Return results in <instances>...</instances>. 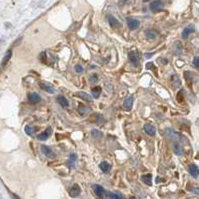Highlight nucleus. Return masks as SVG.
Listing matches in <instances>:
<instances>
[{"mask_svg":"<svg viewBox=\"0 0 199 199\" xmlns=\"http://www.w3.org/2000/svg\"><path fill=\"white\" fill-rule=\"evenodd\" d=\"M40 88H41L42 90L46 91V92L48 93H55V88L53 85H51L49 83H46V82H42L40 83Z\"/></svg>","mask_w":199,"mask_h":199,"instance_id":"7","label":"nucleus"},{"mask_svg":"<svg viewBox=\"0 0 199 199\" xmlns=\"http://www.w3.org/2000/svg\"><path fill=\"white\" fill-rule=\"evenodd\" d=\"M105 195L107 198H112V199H122L123 198V195L122 194H120V193H115V192H107Z\"/></svg>","mask_w":199,"mask_h":199,"instance_id":"22","label":"nucleus"},{"mask_svg":"<svg viewBox=\"0 0 199 199\" xmlns=\"http://www.w3.org/2000/svg\"><path fill=\"white\" fill-rule=\"evenodd\" d=\"M171 80H172V84H174V83H176V85H175V87H178V86H180L181 82H180V80H179V78H178L176 75H174V76H172V77H171Z\"/></svg>","mask_w":199,"mask_h":199,"instance_id":"31","label":"nucleus"},{"mask_svg":"<svg viewBox=\"0 0 199 199\" xmlns=\"http://www.w3.org/2000/svg\"><path fill=\"white\" fill-rule=\"evenodd\" d=\"M81 192V188L78 184H73L69 190V195L71 197H77Z\"/></svg>","mask_w":199,"mask_h":199,"instance_id":"6","label":"nucleus"},{"mask_svg":"<svg viewBox=\"0 0 199 199\" xmlns=\"http://www.w3.org/2000/svg\"><path fill=\"white\" fill-rule=\"evenodd\" d=\"M102 132H100L99 130H96V129H92L91 130V136L93 137V138H100V137H102Z\"/></svg>","mask_w":199,"mask_h":199,"instance_id":"29","label":"nucleus"},{"mask_svg":"<svg viewBox=\"0 0 199 199\" xmlns=\"http://www.w3.org/2000/svg\"><path fill=\"white\" fill-rule=\"evenodd\" d=\"M193 192H195V194H199V189H192Z\"/></svg>","mask_w":199,"mask_h":199,"instance_id":"35","label":"nucleus"},{"mask_svg":"<svg viewBox=\"0 0 199 199\" xmlns=\"http://www.w3.org/2000/svg\"><path fill=\"white\" fill-rule=\"evenodd\" d=\"M127 25H128L129 29L134 30L139 27L140 22H139V20L134 19V18H127Z\"/></svg>","mask_w":199,"mask_h":199,"instance_id":"4","label":"nucleus"},{"mask_svg":"<svg viewBox=\"0 0 199 199\" xmlns=\"http://www.w3.org/2000/svg\"><path fill=\"white\" fill-rule=\"evenodd\" d=\"M107 20H108V23L112 28H119L121 26V23L115 17L112 16V15H109V16L107 17Z\"/></svg>","mask_w":199,"mask_h":199,"instance_id":"8","label":"nucleus"},{"mask_svg":"<svg viewBox=\"0 0 199 199\" xmlns=\"http://www.w3.org/2000/svg\"><path fill=\"white\" fill-rule=\"evenodd\" d=\"M193 31H194V26H193V25H189L188 27L184 28V30L182 31V38L183 39H187L188 35H189Z\"/></svg>","mask_w":199,"mask_h":199,"instance_id":"15","label":"nucleus"},{"mask_svg":"<svg viewBox=\"0 0 199 199\" xmlns=\"http://www.w3.org/2000/svg\"><path fill=\"white\" fill-rule=\"evenodd\" d=\"M152 55H153V53H151V54H145L146 58H150V56H152Z\"/></svg>","mask_w":199,"mask_h":199,"instance_id":"36","label":"nucleus"},{"mask_svg":"<svg viewBox=\"0 0 199 199\" xmlns=\"http://www.w3.org/2000/svg\"><path fill=\"white\" fill-rule=\"evenodd\" d=\"M124 1H125V0H124Z\"/></svg>","mask_w":199,"mask_h":199,"instance_id":"38","label":"nucleus"},{"mask_svg":"<svg viewBox=\"0 0 199 199\" xmlns=\"http://www.w3.org/2000/svg\"><path fill=\"white\" fill-rule=\"evenodd\" d=\"M100 93H101V87H100V86H96V87L92 88V95L94 96V98H98Z\"/></svg>","mask_w":199,"mask_h":199,"instance_id":"27","label":"nucleus"},{"mask_svg":"<svg viewBox=\"0 0 199 199\" xmlns=\"http://www.w3.org/2000/svg\"><path fill=\"white\" fill-rule=\"evenodd\" d=\"M77 110H78V113L80 114V115H85V114H88V113H90L91 112V108L90 107H86V106H83V105H79L78 106V108H77Z\"/></svg>","mask_w":199,"mask_h":199,"instance_id":"16","label":"nucleus"},{"mask_svg":"<svg viewBox=\"0 0 199 199\" xmlns=\"http://www.w3.org/2000/svg\"><path fill=\"white\" fill-rule=\"evenodd\" d=\"M166 135H167V137L169 139H171V140H173V141H178L180 139V136L178 135L177 133H175L174 131H172L170 128H168V129H166Z\"/></svg>","mask_w":199,"mask_h":199,"instance_id":"9","label":"nucleus"},{"mask_svg":"<svg viewBox=\"0 0 199 199\" xmlns=\"http://www.w3.org/2000/svg\"><path fill=\"white\" fill-rule=\"evenodd\" d=\"M164 6V3H163L161 0H155V1H152L149 4V8L151 11H158V10H161Z\"/></svg>","mask_w":199,"mask_h":199,"instance_id":"2","label":"nucleus"},{"mask_svg":"<svg viewBox=\"0 0 199 199\" xmlns=\"http://www.w3.org/2000/svg\"><path fill=\"white\" fill-rule=\"evenodd\" d=\"M74 69H75V71H76L77 73H81V72L83 71V67H82L81 65H79V64H78V65H75Z\"/></svg>","mask_w":199,"mask_h":199,"instance_id":"32","label":"nucleus"},{"mask_svg":"<svg viewBox=\"0 0 199 199\" xmlns=\"http://www.w3.org/2000/svg\"><path fill=\"white\" fill-rule=\"evenodd\" d=\"M193 64H194V66H196V67H199V57L198 56H196V57H194V59H193Z\"/></svg>","mask_w":199,"mask_h":199,"instance_id":"34","label":"nucleus"},{"mask_svg":"<svg viewBox=\"0 0 199 199\" xmlns=\"http://www.w3.org/2000/svg\"><path fill=\"white\" fill-rule=\"evenodd\" d=\"M91 120H93L92 122H94V123H96V124H102V123H104L103 116L100 115V114H94L92 116V119H91Z\"/></svg>","mask_w":199,"mask_h":199,"instance_id":"20","label":"nucleus"},{"mask_svg":"<svg viewBox=\"0 0 199 199\" xmlns=\"http://www.w3.org/2000/svg\"><path fill=\"white\" fill-rule=\"evenodd\" d=\"M41 152L43 153V155L47 156V157H51L53 156V151L50 147L46 146V145H42L41 146Z\"/></svg>","mask_w":199,"mask_h":199,"instance_id":"17","label":"nucleus"},{"mask_svg":"<svg viewBox=\"0 0 199 199\" xmlns=\"http://www.w3.org/2000/svg\"><path fill=\"white\" fill-rule=\"evenodd\" d=\"M41 101V97H40V95L36 92H32L28 95V102L31 104H36L38 102Z\"/></svg>","mask_w":199,"mask_h":199,"instance_id":"3","label":"nucleus"},{"mask_svg":"<svg viewBox=\"0 0 199 199\" xmlns=\"http://www.w3.org/2000/svg\"><path fill=\"white\" fill-rule=\"evenodd\" d=\"M57 101H58V103L62 106V107H68L69 106V102H68V100L66 99L64 96H58L57 97Z\"/></svg>","mask_w":199,"mask_h":199,"instance_id":"23","label":"nucleus"},{"mask_svg":"<svg viewBox=\"0 0 199 199\" xmlns=\"http://www.w3.org/2000/svg\"><path fill=\"white\" fill-rule=\"evenodd\" d=\"M99 168L101 169L102 172L107 173V172L109 171V169H110V166H109V164L106 161H103V162H101L100 164H99Z\"/></svg>","mask_w":199,"mask_h":199,"instance_id":"25","label":"nucleus"},{"mask_svg":"<svg viewBox=\"0 0 199 199\" xmlns=\"http://www.w3.org/2000/svg\"><path fill=\"white\" fill-rule=\"evenodd\" d=\"M92 188H93L94 193H95L97 197H103L104 196L105 190H104V188L102 186H100V185H93Z\"/></svg>","mask_w":199,"mask_h":199,"instance_id":"11","label":"nucleus"},{"mask_svg":"<svg viewBox=\"0 0 199 199\" xmlns=\"http://www.w3.org/2000/svg\"><path fill=\"white\" fill-rule=\"evenodd\" d=\"M148 1H150V0H143V2H148Z\"/></svg>","mask_w":199,"mask_h":199,"instance_id":"37","label":"nucleus"},{"mask_svg":"<svg viewBox=\"0 0 199 199\" xmlns=\"http://www.w3.org/2000/svg\"><path fill=\"white\" fill-rule=\"evenodd\" d=\"M76 159H77V156H76L75 153H71L69 158H68V166L69 167H74Z\"/></svg>","mask_w":199,"mask_h":199,"instance_id":"24","label":"nucleus"},{"mask_svg":"<svg viewBox=\"0 0 199 199\" xmlns=\"http://www.w3.org/2000/svg\"><path fill=\"white\" fill-rule=\"evenodd\" d=\"M51 133H52V129H51V127H47L46 130H44L42 133H40L37 135V139L38 140H41V141H44L48 139V137L51 135Z\"/></svg>","mask_w":199,"mask_h":199,"instance_id":"5","label":"nucleus"},{"mask_svg":"<svg viewBox=\"0 0 199 199\" xmlns=\"http://www.w3.org/2000/svg\"><path fill=\"white\" fill-rule=\"evenodd\" d=\"M132 105H133V97L126 98L123 102V108L126 110H130L132 108Z\"/></svg>","mask_w":199,"mask_h":199,"instance_id":"18","label":"nucleus"},{"mask_svg":"<svg viewBox=\"0 0 199 199\" xmlns=\"http://www.w3.org/2000/svg\"><path fill=\"white\" fill-rule=\"evenodd\" d=\"M144 131H145V133L147 135H149V136H154L155 135V132H156V129H155V127L151 125V124H145L144 125Z\"/></svg>","mask_w":199,"mask_h":199,"instance_id":"10","label":"nucleus"},{"mask_svg":"<svg viewBox=\"0 0 199 199\" xmlns=\"http://www.w3.org/2000/svg\"><path fill=\"white\" fill-rule=\"evenodd\" d=\"M172 51H173V53L176 54V55H180L182 53V45L180 42H175L174 44H173V46H172Z\"/></svg>","mask_w":199,"mask_h":199,"instance_id":"13","label":"nucleus"},{"mask_svg":"<svg viewBox=\"0 0 199 199\" xmlns=\"http://www.w3.org/2000/svg\"><path fill=\"white\" fill-rule=\"evenodd\" d=\"M25 133H26L27 135H29V136H31L34 133V130L30 125H26V126H25Z\"/></svg>","mask_w":199,"mask_h":199,"instance_id":"30","label":"nucleus"},{"mask_svg":"<svg viewBox=\"0 0 199 199\" xmlns=\"http://www.w3.org/2000/svg\"><path fill=\"white\" fill-rule=\"evenodd\" d=\"M141 179H142V181H143L146 185H148V186H151L152 185V175L150 174V173L143 175V176L141 177Z\"/></svg>","mask_w":199,"mask_h":199,"instance_id":"21","label":"nucleus"},{"mask_svg":"<svg viewBox=\"0 0 199 199\" xmlns=\"http://www.w3.org/2000/svg\"><path fill=\"white\" fill-rule=\"evenodd\" d=\"M173 150H174V153H175L176 155H181L182 153H183L182 147H181V145L178 143L177 141H175L174 143H173Z\"/></svg>","mask_w":199,"mask_h":199,"instance_id":"19","label":"nucleus"},{"mask_svg":"<svg viewBox=\"0 0 199 199\" xmlns=\"http://www.w3.org/2000/svg\"><path fill=\"white\" fill-rule=\"evenodd\" d=\"M128 58L129 61L133 64L134 66H138L139 65V56L138 53H137L136 50H131L128 52Z\"/></svg>","mask_w":199,"mask_h":199,"instance_id":"1","label":"nucleus"},{"mask_svg":"<svg viewBox=\"0 0 199 199\" xmlns=\"http://www.w3.org/2000/svg\"><path fill=\"white\" fill-rule=\"evenodd\" d=\"M145 35L146 37L148 39H154L156 37V32L154 31V30H151V29H148L145 31Z\"/></svg>","mask_w":199,"mask_h":199,"instance_id":"26","label":"nucleus"},{"mask_svg":"<svg viewBox=\"0 0 199 199\" xmlns=\"http://www.w3.org/2000/svg\"><path fill=\"white\" fill-rule=\"evenodd\" d=\"M97 80H98V77L96 75H93V76H90L89 77V81H90V83H95V82H97Z\"/></svg>","mask_w":199,"mask_h":199,"instance_id":"33","label":"nucleus"},{"mask_svg":"<svg viewBox=\"0 0 199 199\" xmlns=\"http://www.w3.org/2000/svg\"><path fill=\"white\" fill-rule=\"evenodd\" d=\"M75 95H77L78 97H80L81 99H83L85 101H87V102H91L93 99L92 97H91V95L88 94V93H86V92H82V91H79V92L77 93H75Z\"/></svg>","mask_w":199,"mask_h":199,"instance_id":"12","label":"nucleus"},{"mask_svg":"<svg viewBox=\"0 0 199 199\" xmlns=\"http://www.w3.org/2000/svg\"><path fill=\"white\" fill-rule=\"evenodd\" d=\"M188 171H189V173L192 175V177H194V178H196L199 174V169L195 164L189 165V167H188Z\"/></svg>","mask_w":199,"mask_h":199,"instance_id":"14","label":"nucleus"},{"mask_svg":"<svg viewBox=\"0 0 199 199\" xmlns=\"http://www.w3.org/2000/svg\"><path fill=\"white\" fill-rule=\"evenodd\" d=\"M11 56H12V51H11V49H9V50L7 51L6 55H5V57H4L3 61H2V66H4L5 64H6V63L8 62L9 59L11 58Z\"/></svg>","mask_w":199,"mask_h":199,"instance_id":"28","label":"nucleus"}]
</instances>
